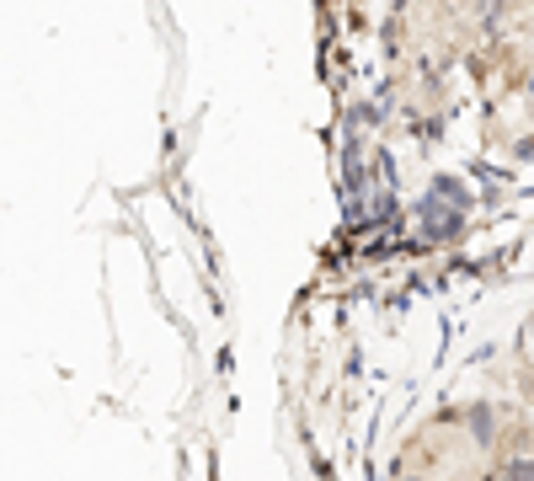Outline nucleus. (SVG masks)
Returning <instances> with one entry per match:
<instances>
[{"label":"nucleus","mask_w":534,"mask_h":481,"mask_svg":"<svg viewBox=\"0 0 534 481\" xmlns=\"http://www.w3.org/2000/svg\"><path fill=\"white\" fill-rule=\"evenodd\" d=\"M470 428H476V439H481V444H492V433H497V417L486 412V407H476V412H470Z\"/></svg>","instance_id":"1"},{"label":"nucleus","mask_w":534,"mask_h":481,"mask_svg":"<svg viewBox=\"0 0 534 481\" xmlns=\"http://www.w3.org/2000/svg\"><path fill=\"white\" fill-rule=\"evenodd\" d=\"M529 327H534V316H529Z\"/></svg>","instance_id":"4"},{"label":"nucleus","mask_w":534,"mask_h":481,"mask_svg":"<svg viewBox=\"0 0 534 481\" xmlns=\"http://www.w3.org/2000/svg\"><path fill=\"white\" fill-rule=\"evenodd\" d=\"M406 481H422V476H406Z\"/></svg>","instance_id":"3"},{"label":"nucleus","mask_w":534,"mask_h":481,"mask_svg":"<svg viewBox=\"0 0 534 481\" xmlns=\"http://www.w3.org/2000/svg\"><path fill=\"white\" fill-rule=\"evenodd\" d=\"M508 481H534V460L529 455H513L508 460Z\"/></svg>","instance_id":"2"}]
</instances>
